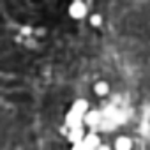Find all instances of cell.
<instances>
[{
    "label": "cell",
    "instance_id": "4",
    "mask_svg": "<svg viewBox=\"0 0 150 150\" xmlns=\"http://www.w3.org/2000/svg\"><path fill=\"white\" fill-rule=\"evenodd\" d=\"M85 132H83V129L80 127V129H69V134H67V138H69V141L72 143V145H76V143H81L83 139H85Z\"/></svg>",
    "mask_w": 150,
    "mask_h": 150
},
{
    "label": "cell",
    "instance_id": "9",
    "mask_svg": "<svg viewBox=\"0 0 150 150\" xmlns=\"http://www.w3.org/2000/svg\"><path fill=\"white\" fill-rule=\"evenodd\" d=\"M72 150H92L85 141H81V143H76V145H72Z\"/></svg>",
    "mask_w": 150,
    "mask_h": 150
},
{
    "label": "cell",
    "instance_id": "1",
    "mask_svg": "<svg viewBox=\"0 0 150 150\" xmlns=\"http://www.w3.org/2000/svg\"><path fill=\"white\" fill-rule=\"evenodd\" d=\"M83 122H85V117L80 115V113H76V111H72V110L65 115V125L69 129H80Z\"/></svg>",
    "mask_w": 150,
    "mask_h": 150
},
{
    "label": "cell",
    "instance_id": "11",
    "mask_svg": "<svg viewBox=\"0 0 150 150\" xmlns=\"http://www.w3.org/2000/svg\"><path fill=\"white\" fill-rule=\"evenodd\" d=\"M97 150H111V148H110V146H108V145H101V146H99V148H97Z\"/></svg>",
    "mask_w": 150,
    "mask_h": 150
},
{
    "label": "cell",
    "instance_id": "8",
    "mask_svg": "<svg viewBox=\"0 0 150 150\" xmlns=\"http://www.w3.org/2000/svg\"><path fill=\"white\" fill-rule=\"evenodd\" d=\"M108 92V85L104 83V81H101V83H97L96 85V94H99V96H104Z\"/></svg>",
    "mask_w": 150,
    "mask_h": 150
},
{
    "label": "cell",
    "instance_id": "6",
    "mask_svg": "<svg viewBox=\"0 0 150 150\" xmlns=\"http://www.w3.org/2000/svg\"><path fill=\"white\" fill-rule=\"evenodd\" d=\"M71 110L85 117V115L88 113V111H87V110H88V104H87V101H81V99H80V101H74V104H72V108H71Z\"/></svg>",
    "mask_w": 150,
    "mask_h": 150
},
{
    "label": "cell",
    "instance_id": "3",
    "mask_svg": "<svg viewBox=\"0 0 150 150\" xmlns=\"http://www.w3.org/2000/svg\"><path fill=\"white\" fill-rule=\"evenodd\" d=\"M101 120H103V113H99V111H88L85 115V124L90 125L92 129H97Z\"/></svg>",
    "mask_w": 150,
    "mask_h": 150
},
{
    "label": "cell",
    "instance_id": "10",
    "mask_svg": "<svg viewBox=\"0 0 150 150\" xmlns=\"http://www.w3.org/2000/svg\"><path fill=\"white\" fill-rule=\"evenodd\" d=\"M101 21H103V20H101V16H99V14H94V16H92V20H90V23H92L94 27L101 25Z\"/></svg>",
    "mask_w": 150,
    "mask_h": 150
},
{
    "label": "cell",
    "instance_id": "2",
    "mask_svg": "<svg viewBox=\"0 0 150 150\" xmlns=\"http://www.w3.org/2000/svg\"><path fill=\"white\" fill-rule=\"evenodd\" d=\"M69 14H71L72 18H76V20L83 18V16L87 14V7H85V4H81V2H72V4L69 6Z\"/></svg>",
    "mask_w": 150,
    "mask_h": 150
},
{
    "label": "cell",
    "instance_id": "5",
    "mask_svg": "<svg viewBox=\"0 0 150 150\" xmlns=\"http://www.w3.org/2000/svg\"><path fill=\"white\" fill-rule=\"evenodd\" d=\"M83 141H85V143H87V145H88L92 150H97V148L101 146V139H99V136H97L96 132H90V134H87Z\"/></svg>",
    "mask_w": 150,
    "mask_h": 150
},
{
    "label": "cell",
    "instance_id": "7",
    "mask_svg": "<svg viewBox=\"0 0 150 150\" xmlns=\"http://www.w3.org/2000/svg\"><path fill=\"white\" fill-rule=\"evenodd\" d=\"M131 139L125 138V136H120L117 141H115V150H131Z\"/></svg>",
    "mask_w": 150,
    "mask_h": 150
}]
</instances>
